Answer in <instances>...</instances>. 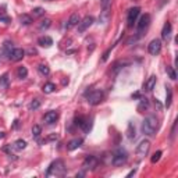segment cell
Wrapping results in <instances>:
<instances>
[{
  "mask_svg": "<svg viewBox=\"0 0 178 178\" xmlns=\"http://www.w3.org/2000/svg\"><path fill=\"white\" fill-rule=\"evenodd\" d=\"M157 125H159L157 118L154 115H147L146 118L142 121V132L145 135H147V136H153L156 134Z\"/></svg>",
  "mask_w": 178,
  "mask_h": 178,
  "instance_id": "1",
  "label": "cell"
},
{
  "mask_svg": "<svg viewBox=\"0 0 178 178\" xmlns=\"http://www.w3.org/2000/svg\"><path fill=\"white\" fill-rule=\"evenodd\" d=\"M64 174H65V164L63 160L58 159L49 165L46 171V177H63Z\"/></svg>",
  "mask_w": 178,
  "mask_h": 178,
  "instance_id": "2",
  "label": "cell"
},
{
  "mask_svg": "<svg viewBox=\"0 0 178 178\" xmlns=\"http://www.w3.org/2000/svg\"><path fill=\"white\" fill-rule=\"evenodd\" d=\"M128 159V153L124 150V149H117L114 153H113V157H111V164L115 165V167H120V165L125 164V161Z\"/></svg>",
  "mask_w": 178,
  "mask_h": 178,
  "instance_id": "3",
  "label": "cell"
},
{
  "mask_svg": "<svg viewBox=\"0 0 178 178\" xmlns=\"http://www.w3.org/2000/svg\"><path fill=\"white\" fill-rule=\"evenodd\" d=\"M103 97H104V93L102 90H93V92L89 93L86 99H88V103L90 106H97V104H100Z\"/></svg>",
  "mask_w": 178,
  "mask_h": 178,
  "instance_id": "4",
  "label": "cell"
},
{
  "mask_svg": "<svg viewBox=\"0 0 178 178\" xmlns=\"http://www.w3.org/2000/svg\"><path fill=\"white\" fill-rule=\"evenodd\" d=\"M149 149H150V142L147 139H143L139 145H138V147H136V154H138V157H139V159H143L145 156H147Z\"/></svg>",
  "mask_w": 178,
  "mask_h": 178,
  "instance_id": "5",
  "label": "cell"
},
{
  "mask_svg": "<svg viewBox=\"0 0 178 178\" xmlns=\"http://www.w3.org/2000/svg\"><path fill=\"white\" fill-rule=\"evenodd\" d=\"M147 51L152 56H157L161 51V42H160V39H153L152 42L147 44Z\"/></svg>",
  "mask_w": 178,
  "mask_h": 178,
  "instance_id": "6",
  "label": "cell"
},
{
  "mask_svg": "<svg viewBox=\"0 0 178 178\" xmlns=\"http://www.w3.org/2000/svg\"><path fill=\"white\" fill-rule=\"evenodd\" d=\"M93 21H95V19H93V17H92V15H86V17H85L82 21H79V24L76 25V26H78V32H79V33H83V32L86 31L89 26L93 24Z\"/></svg>",
  "mask_w": 178,
  "mask_h": 178,
  "instance_id": "7",
  "label": "cell"
},
{
  "mask_svg": "<svg viewBox=\"0 0 178 178\" xmlns=\"http://www.w3.org/2000/svg\"><path fill=\"white\" fill-rule=\"evenodd\" d=\"M140 14V8L139 7H134L131 8L129 11H128V18H127V22H128V26L129 28H132L134 24H135V21L138 18V15Z\"/></svg>",
  "mask_w": 178,
  "mask_h": 178,
  "instance_id": "8",
  "label": "cell"
},
{
  "mask_svg": "<svg viewBox=\"0 0 178 178\" xmlns=\"http://www.w3.org/2000/svg\"><path fill=\"white\" fill-rule=\"evenodd\" d=\"M25 56V50H22V49H13V50L8 53V58L11 60V61H19V60H22Z\"/></svg>",
  "mask_w": 178,
  "mask_h": 178,
  "instance_id": "9",
  "label": "cell"
},
{
  "mask_svg": "<svg viewBox=\"0 0 178 178\" xmlns=\"http://www.w3.org/2000/svg\"><path fill=\"white\" fill-rule=\"evenodd\" d=\"M96 165H97V159L95 156H86V159L82 163V168L83 170H93Z\"/></svg>",
  "mask_w": 178,
  "mask_h": 178,
  "instance_id": "10",
  "label": "cell"
},
{
  "mask_svg": "<svg viewBox=\"0 0 178 178\" xmlns=\"http://www.w3.org/2000/svg\"><path fill=\"white\" fill-rule=\"evenodd\" d=\"M150 24V15L149 14H143L139 18V22H138V31H143L145 28H147Z\"/></svg>",
  "mask_w": 178,
  "mask_h": 178,
  "instance_id": "11",
  "label": "cell"
},
{
  "mask_svg": "<svg viewBox=\"0 0 178 178\" xmlns=\"http://www.w3.org/2000/svg\"><path fill=\"white\" fill-rule=\"evenodd\" d=\"M57 118H58V113H57V111H54V110L47 111V113L44 114V117H43L44 122H47V124H54Z\"/></svg>",
  "mask_w": 178,
  "mask_h": 178,
  "instance_id": "12",
  "label": "cell"
},
{
  "mask_svg": "<svg viewBox=\"0 0 178 178\" xmlns=\"http://www.w3.org/2000/svg\"><path fill=\"white\" fill-rule=\"evenodd\" d=\"M79 21H81V18H79V15H78V14L76 13L71 14V17L68 18V21H67L68 24L65 25V28H67V29H70V28H72V26H76L78 24H79Z\"/></svg>",
  "mask_w": 178,
  "mask_h": 178,
  "instance_id": "13",
  "label": "cell"
},
{
  "mask_svg": "<svg viewBox=\"0 0 178 178\" xmlns=\"http://www.w3.org/2000/svg\"><path fill=\"white\" fill-rule=\"evenodd\" d=\"M154 85H156V75L149 76V78H147V81L143 83V90H146V92H150V90H153Z\"/></svg>",
  "mask_w": 178,
  "mask_h": 178,
  "instance_id": "14",
  "label": "cell"
},
{
  "mask_svg": "<svg viewBox=\"0 0 178 178\" xmlns=\"http://www.w3.org/2000/svg\"><path fill=\"white\" fill-rule=\"evenodd\" d=\"M171 36V24L170 22H165L163 26V31H161V39L163 40H168Z\"/></svg>",
  "mask_w": 178,
  "mask_h": 178,
  "instance_id": "15",
  "label": "cell"
},
{
  "mask_svg": "<svg viewBox=\"0 0 178 178\" xmlns=\"http://www.w3.org/2000/svg\"><path fill=\"white\" fill-rule=\"evenodd\" d=\"M82 138H75V139H72V140H70V142H68V145H67V149H68V150H75V149H78V147L81 146V145H82Z\"/></svg>",
  "mask_w": 178,
  "mask_h": 178,
  "instance_id": "16",
  "label": "cell"
},
{
  "mask_svg": "<svg viewBox=\"0 0 178 178\" xmlns=\"http://www.w3.org/2000/svg\"><path fill=\"white\" fill-rule=\"evenodd\" d=\"M38 44L43 46V47H50L53 44V39L50 36H42V38L38 39Z\"/></svg>",
  "mask_w": 178,
  "mask_h": 178,
  "instance_id": "17",
  "label": "cell"
},
{
  "mask_svg": "<svg viewBox=\"0 0 178 178\" xmlns=\"http://www.w3.org/2000/svg\"><path fill=\"white\" fill-rule=\"evenodd\" d=\"M42 90H43V93L49 95V93H51V92H54V90H56V85H54L53 82H47V83H44L43 86H42Z\"/></svg>",
  "mask_w": 178,
  "mask_h": 178,
  "instance_id": "18",
  "label": "cell"
},
{
  "mask_svg": "<svg viewBox=\"0 0 178 178\" xmlns=\"http://www.w3.org/2000/svg\"><path fill=\"white\" fill-rule=\"evenodd\" d=\"M167 92H165V107H170L172 102V90L170 86H167Z\"/></svg>",
  "mask_w": 178,
  "mask_h": 178,
  "instance_id": "19",
  "label": "cell"
},
{
  "mask_svg": "<svg viewBox=\"0 0 178 178\" xmlns=\"http://www.w3.org/2000/svg\"><path fill=\"white\" fill-rule=\"evenodd\" d=\"M19 21H21V24L22 25H31L32 22H33V19L29 14H22L21 17H19Z\"/></svg>",
  "mask_w": 178,
  "mask_h": 178,
  "instance_id": "20",
  "label": "cell"
},
{
  "mask_svg": "<svg viewBox=\"0 0 178 178\" xmlns=\"http://www.w3.org/2000/svg\"><path fill=\"white\" fill-rule=\"evenodd\" d=\"M8 83H10L8 74H4V75L0 78V89H7L8 88Z\"/></svg>",
  "mask_w": 178,
  "mask_h": 178,
  "instance_id": "21",
  "label": "cell"
},
{
  "mask_svg": "<svg viewBox=\"0 0 178 178\" xmlns=\"http://www.w3.org/2000/svg\"><path fill=\"white\" fill-rule=\"evenodd\" d=\"M14 149L15 150H22V149H25L26 147V142L24 139H17L15 142H14Z\"/></svg>",
  "mask_w": 178,
  "mask_h": 178,
  "instance_id": "22",
  "label": "cell"
},
{
  "mask_svg": "<svg viewBox=\"0 0 178 178\" xmlns=\"http://www.w3.org/2000/svg\"><path fill=\"white\" fill-rule=\"evenodd\" d=\"M110 8H103V11H102V14H100V18H99V21L100 22H103V24H106L107 22V19H108V17H110V11H108Z\"/></svg>",
  "mask_w": 178,
  "mask_h": 178,
  "instance_id": "23",
  "label": "cell"
},
{
  "mask_svg": "<svg viewBox=\"0 0 178 178\" xmlns=\"http://www.w3.org/2000/svg\"><path fill=\"white\" fill-rule=\"evenodd\" d=\"M51 26V19H49V18H44V19H42L40 21V24H39V29H49Z\"/></svg>",
  "mask_w": 178,
  "mask_h": 178,
  "instance_id": "24",
  "label": "cell"
},
{
  "mask_svg": "<svg viewBox=\"0 0 178 178\" xmlns=\"http://www.w3.org/2000/svg\"><path fill=\"white\" fill-rule=\"evenodd\" d=\"M127 136H128V139H131V140H132L134 138H135V127H134V124H132V122H129V124H128Z\"/></svg>",
  "mask_w": 178,
  "mask_h": 178,
  "instance_id": "25",
  "label": "cell"
},
{
  "mask_svg": "<svg viewBox=\"0 0 178 178\" xmlns=\"http://www.w3.org/2000/svg\"><path fill=\"white\" fill-rule=\"evenodd\" d=\"M139 100L140 102H139V106H138V110H139V111H142L143 108L149 107V100H147L146 97H140Z\"/></svg>",
  "mask_w": 178,
  "mask_h": 178,
  "instance_id": "26",
  "label": "cell"
},
{
  "mask_svg": "<svg viewBox=\"0 0 178 178\" xmlns=\"http://www.w3.org/2000/svg\"><path fill=\"white\" fill-rule=\"evenodd\" d=\"M17 75H18V78H21V79L26 78V75H28V70H26V67H18V70H17Z\"/></svg>",
  "mask_w": 178,
  "mask_h": 178,
  "instance_id": "27",
  "label": "cell"
},
{
  "mask_svg": "<svg viewBox=\"0 0 178 178\" xmlns=\"http://www.w3.org/2000/svg\"><path fill=\"white\" fill-rule=\"evenodd\" d=\"M38 70L42 75H49V74H50V68H49L46 64H40V65L38 67Z\"/></svg>",
  "mask_w": 178,
  "mask_h": 178,
  "instance_id": "28",
  "label": "cell"
},
{
  "mask_svg": "<svg viewBox=\"0 0 178 178\" xmlns=\"http://www.w3.org/2000/svg\"><path fill=\"white\" fill-rule=\"evenodd\" d=\"M39 107H40V100H38V99L32 100V102L29 103V106H28V108H29L31 111H33V110H38Z\"/></svg>",
  "mask_w": 178,
  "mask_h": 178,
  "instance_id": "29",
  "label": "cell"
},
{
  "mask_svg": "<svg viewBox=\"0 0 178 178\" xmlns=\"http://www.w3.org/2000/svg\"><path fill=\"white\" fill-rule=\"evenodd\" d=\"M40 134H42V127L40 125H33L32 127V135H33V138H39Z\"/></svg>",
  "mask_w": 178,
  "mask_h": 178,
  "instance_id": "30",
  "label": "cell"
},
{
  "mask_svg": "<svg viewBox=\"0 0 178 178\" xmlns=\"http://www.w3.org/2000/svg\"><path fill=\"white\" fill-rule=\"evenodd\" d=\"M32 14H33V17H42L44 14V10L42 7H35V8L32 10Z\"/></svg>",
  "mask_w": 178,
  "mask_h": 178,
  "instance_id": "31",
  "label": "cell"
},
{
  "mask_svg": "<svg viewBox=\"0 0 178 178\" xmlns=\"http://www.w3.org/2000/svg\"><path fill=\"white\" fill-rule=\"evenodd\" d=\"M167 74H168V76H170V79H172V81L177 79V74H175V71H174L172 67H167Z\"/></svg>",
  "mask_w": 178,
  "mask_h": 178,
  "instance_id": "32",
  "label": "cell"
},
{
  "mask_svg": "<svg viewBox=\"0 0 178 178\" xmlns=\"http://www.w3.org/2000/svg\"><path fill=\"white\" fill-rule=\"evenodd\" d=\"M81 128H82L85 132H89V131H90V128H92V122L88 121V120H85V122H83V125Z\"/></svg>",
  "mask_w": 178,
  "mask_h": 178,
  "instance_id": "33",
  "label": "cell"
},
{
  "mask_svg": "<svg viewBox=\"0 0 178 178\" xmlns=\"http://www.w3.org/2000/svg\"><path fill=\"white\" fill-rule=\"evenodd\" d=\"M102 8H110L111 7V0H100Z\"/></svg>",
  "mask_w": 178,
  "mask_h": 178,
  "instance_id": "34",
  "label": "cell"
},
{
  "mask_svg": "<svg viewBox=\"0 0 178 178\" xmlns=\"http://www.w3.org/2000/svg\"><path fill=\"white\" fill-rule=\"evenodd\" d=\"M160 156H161V152H160V150H157V152L152 156V159H150V160H152V163H157V161L160 160Z\"/></svg>",
  "mask_w": 178,
  "mask_h": 178,
  "instance_id": "35",
  "label": "cell"
},
{
  "mask_svg": "<svg viewBox=\"0 0 178 178\" xmlns=\"http://www.w3.org/2000/svg\"><path fill=\"white\" fill-rule=\"evenodd\" d=\"M83 122H85V118H83V117H76L75 118V125H78V127H82Z\"/></svg>",
  "mask_w": 178,
  "mask_h": 178,
  "instance_id": "36",
  "label": "cell"
},
{
  "mask_svg": "<svg viewBox=\"0 0 178 178\" xmlns=\"http://www.w3.org/2000/svg\"><path fill=\"white\" fill-rule=\"evenodd\" d=\"M0 22H4V24H10V22H11V19L8 18L7 15H3V14H1V15H0Z\"/></svg>",
  "mask_w": 178,
  "mask_h": 178,
  "instance_id": "37",
  "label": "cell"
},
{
  "mask_svg": "<svg viewBox=\"0 0 178 178\" xmlns=\"http://www.w3.org/2000/svg\"><path fill=\"white\" fill-rule=\"evenodd\" d=\"M56 139H58V135L57 134H51V135H49V136H47V142H50V140H56Z\"/></svg>",
  "mask_w": 178,
  "mask_h": 178,
  "instance_id": "38",
  "label": "cell"
},
{
  "mask_svg": "<svg viewBox=\"0 0 178 178\" xmlns=\"http://www.w3.org/2000/svg\"><path fill=\"white\" fill-rule=\"evenodd\" d=\"M154 106L157 107V110H159V111H161V110H163V104H161V103H160L159 100H157V99L154 100Z\"/></svg>",
  "mask_w": 178,
  "mask_h": 178,
  "instance_id": "39",
  "label": "cell"
},
{
  "mask_svg": "<svg viewBox=\"0 0 178 178\" xmlns=\"http://www.w3.org/2000/svg\"><path fill=\"white\" fill-rule=\"evenodd\" d=\"M3 152L10 153V154H11V145H6V146H3Z\"/></svg>",
  "mask_w": 178,
  "mask_h": 178,
  "instance_id": "40",
  "label": "cell"
},
{
  "mask_svg": "<svg viewBox=\"0 0 178 178\" xmlns=\"http://www.w3.org/2000/svg\"><path fill=\"white\" fill-rule=\"evenodd\" d=\"M175 128H177V122H174V125H172V129H171V139L174 138V135H175Z\"/></svg>",
  "mask_w": 178,
  "mask_h": 178,
  "instance_id": "41",
  "label": "cell"
},
{
  "mask_svg": "<svg viewBox=\"0 0 178 178\" xmlns=\"http://www.w3.org/2000/svg\"><path fill=\"white\" fill-rule=\"evenodd\" d=\"M135 172H136V170H132V171H129V172H128V175H127V177H132V175L135 174Z\"/></svg>",
  "mask_w": 178,
  "mask_h": 178,
  "instance_id": "42",
  "label": "cell"
},
{
  "mask_svg": "<svg viewBox=\"0 0 178 178\" xmlns=\"http://www.w3.org/2000/svg\"><path fill=\"white\" fill-rule=\"evenodd\" d=\"M83 175H85V172L81 171V172H76V175H75V177L78 178V177H83Z\"/></svg>",
  "mask_w": 178,
  "mask_h": 178,
  "instance_id": "43",
  "label": "cell"
},
{
  "mask_svg": "<svg viewBox=\"0 0 178 178\" xmlns=\"http://www.w3.org/2000/svg\"><path fill=\"white\" fill-rule=\"evenodd\" d=\"M4 136H6V134L3 132V131H0V139H3Z\"/></svg>",
  "mask_w": 178,
  "mask_h": 178,
  "instance_id": "44",
  "label": "cell"
},
{
  "mask_svg": "<svg viewBox=\"0 0 178 178\" xmlns=\"http://www.w3.org/2000/svg\"><path fill=\"white\" fill-rule=\"evenodd\" d=\"M132 97H135V99H138V97H140V95H139V93H134Z\"/></svg>",
  "mask_w": 178,
  "mask_h": 178,
  "instance_id": "45",
  "label": "cell"
},
{
  "mask_svg": "<svg viewBox=\"0 0 178 178\" xmlns=\"http://www.w3.org/2000/svg\"><path fill=\"white\" fill-rule=\"evenodd\" d=\"M28 51H29V53H33V54L36 53V50H35V49H29V50H28Z\"/></svg>",
  "mask_w": 178,
  "mask_h": 178,
  "instance_id": "46",
  "label": "cell"
},
{
  "mask_svg": "<svg viewBox=\"0 0 178 178\" xmlns=\"http://www.w3.org/2000/svg\"><path fill=\"white\" fill-rule=\"evenodd\" d=\"M47 1H51V0H47Z\"/></svg>",
  "mask_w": 178,
  "mask_h": 178,
  "instance_id": "47",
  "label": "cell"
}]
</instances>
